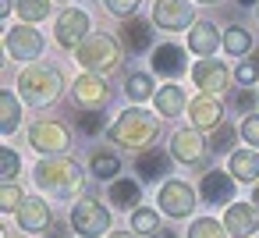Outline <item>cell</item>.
<instances>
[{"label":"cell","mask_w":259,"mask_h":238,"mask_svg":"<svg viewBox=\"0 0 259 238\" xmlns=\"http://www.w3.org/2000/svg\"><path fill=\"white\" fill-rule=\"evenodd\" d=\"M89 36H93V18H89V11H82V8H64V11L57 15V22H54V39H57V47L78 50Z\"/></svg>","instance_id":"cell-7"},{"label":"cell","mask_w":259,"mask_h":238,"mask_svg":"<svg viewBox=\"0 0 259 238\" xmlns=\"http://www.w3.org/2000/svg\"><path fill=\"white\" fill-rule=\"evenodd\" d=\"M195 203H202V195H199V192H195L188 181H181V178H167V181H160L156 206H160L167 217H174V220H185V217H192Z\"/></svg>","instance_id":"cell-6"},{"label":"cell","mask_w":259,"mask_h":238,"mask_svg":"<svg viewBox=\"0 0 259 238\" xmlns=\"http://www.w3.org/2000/svg\"><path fill=\"white\" fill-rule=\"evenodd\" d=\"M18 96H22V103H29V107H50L61 93H64V75H61V68H54V64H29L22 75H18Z\"/></svg>","instance_id":"cell-3"},{"label":"cell","mask_w":259,"mask_h":238,"mask_svg":"<svg viewBox=\"0 0 259 238\" xmlns=\"http://www.w3.org/2000/svg\"><path fill=\"white\" fill-rule=\"evenodd\" d=\"M234 135H238V128H231V125H220V128H213V139H209V146L217 149V153H234L231 146H234Z\"/></svg>","instance_id":"cell-35"},{"label":"cell","mask_w":259,"mask_h":238,"mask_svg":"<svg viewBox=\"0 0 259 238\" xmlns=\"http://www.w3.org/2000/svg\"><path fill=\"white\" fill-rule=\"evenodd\" d=\"M0 167H4V171H0V174H4V181H15V178L22 174V156H18L11 146H4V149H0Z\"/></svg>","instance_id":"cell-34"},{"label":"cell","mask_w":259,"mask_h":238,"mask_svg":"<svg viewBox=\"0 0 259 238\" xmlns=\"http://www.w3.org/2000/svg\"><path fill=\"white\" fill-rule=\"evenodd\" d=\"M248 50H252V36H248L245 25H231V29H224V54H231V57H245Z\"/></svg>","instance_id":"cell-26"},{"label":"cell","mask_w":259,"mask_h":238,"mask_svg":"<svg viewBox=\"0 0 259 238\" xmlns=\"http://www.w3.org/2000/svg\"><path fill=\"white\" fill-rule=\"evenodd\" d=\"M135 171H139V181H163L167 171H170V156L163 149L149 146V149H142L135 156Z\"/></svg>","instance_id":"cell-20"},{"label":"cell","mask_w":259,"mask_h":238,"mask_svg":"<svg viewBox=\"0 0 259 238\" xmlns=\"http://www.w3.org/2000/svg\"><path fill=\"white\" fill-rule=\"evenodd\" d=\"M231 107H234L238 114H252V107H255V96L248 93V86H238V89L231 93Z\"/></svg>","instance_id":"cell-38"},{"label":"cell","mask_w":259,"mask_h":238,"mask_svg":"<svg viewBox=\"0 0 259 238\" xmlns=\"http://www.w3.org/2000/svg\"><path fill=\"white\" fill-rule=\"evenodd\" d=\"M71 96H75V103H78V107H85V110H103V107H107V100H110V89H107V78H103V75L85 71V75H78V78H75Z\"/></svg>","instance_id":"cell-12"},{"label":"cell","mask_w":259,"mask_h":238,"mask_svg":"<svg viewBox=\"0 0 259 238\" xmlns=\"http://www.w3.org/2000/svg\"><path fill=\"white\" fill-rule=\"evenodd\" d=\"M185 68H188V61H185V47H178V43H163V47H156L153 50V71L160 75V78H181L185 75Z\"/></svg>","instance_id":"cell-18"},{"label":"cell","mask_w":259,"mask_h":238,"mask_svg":"<svg viewBox=\"0 0 259 238\" xmlns=\"http://www.w3.org/2000/svg\"><path fill=\"white\" fill-rule=\"evenodd\" d=\"M170 156L181 164H202L206 156V142L199 135V128H178L170 135Z\"/></svg>","instance_id":"cell-16"},{"label":"cell","mask_w":259,"mask_h":238,"mask_svg":"<svg viewBox=\"0 0 259 238\" xmlns=\"http://www.w3.org/2000/svg\"><path fill=\"white\" fill-rule=\"evenodd\" d=\"M29 142L39 156H64L71 149V132L61 121H36L29 128Z\"/></svg>","instance_id":"cell-9"},{"label":"cell","mask_w":259,"mask_h":238,"mask_svg":"<svg viewBox=\"0 0 259 238\" xmlns=\"http://www.w3.org/2000/svg\"><path fill=\"white\" fill-rule=\"evenodd\" d=\"M252 206L259 210V181H255V188H252Z\"/></svg>","instance_id":"cell-41"},{"label":"cell","mask_w":259,"mask_h":238,"mask_svg":"<svg viewBox=\"0 0 259 238\" xmlns=\"http://www.w3.org/2000/svg\"><path fill=\"white\" fill-rule=\"evenodd\" d=\"M68 224H71L75 238H103L114 220H110V210L100 199H78L68 213Z\"/></svg>","instance_id":"cell-5"},{"label":"cell","mask_w":259,"mask_h":238,"mask_svg":"<svg viewBox=\"0 0 259 238\" xmlns=\"http://www.w3.org/2000/svg\"><path fill=\"white\" fill-rule=\"evenodd\" d=\"M89 167H93V174L100 178V181H117V174H121V160H117V153H93V160H89Z\"/></svg>","instance_id":"cell-28"},{"label":"cell","mask_w":259,"mask_h":238,"mask_svg":"<svg viewBox=\"0 0 259 238\" xmlns=\"http://www.w3.org/2000/svg\"><path fill=\"white\" fill-rule=\"evenodd\" d=\"M188 238H227V227L217 217H195L188 227Z\"/></svg>","instance_id":"cell-29"},{"label":"cell","mask_w":259,"mask_h":238,"mask_svg":"<svg viewBox=\"0 0 259 238\" xmlns=\"http://www.w3.org/2000/svg\"><path fill=\"white\" fill-rule=\"evenodd\" d=\"M61 4H68V0H61Z\"/></svg>","instance_id":"cell-45"},{"label":"cell","mask_w":259,"mask_h":238,"mask_svg":"<svg viewBox=\"0 0 259 238\" xmlns=\"http://www.w3.org/2000/svg\"><path fill=\"white\" fill-rule=\"evenodd\" d=\"M22 203H25V192H22V185H15V181H4V188H0V210H4V213H15Z\"/></svg>","instance_id":"cell-32"},{"label":"cell","mask_w":259,"mask_h":238,"mask_svg":"<svg viewBox=\"0 0 259 238\" xmlns=\"http://www.w3.org/2000/svg\"><path fill=\"white\" fill-rule=\"evenodd\" d=\"M188 117H192V128H199V132L220 128V125H224V103H220V96L199 93V96L188 103Z\"/></svg>","instance_id":"cell-13"},{"label":"cell","mask_w":259,"mask_h":238,"mask_svg":"<svg viewBox=\"0 0 259 238\" xmlns=\"http://www.w3.org/2000/svg\"><path fill=\"white\" fill-rule=\"evenodd\" d=\"M110 142H117L121 149H149L153 142H156V135H160V117L156 114H149V110H142L139 103L135 107H128L114 125H110Z\"/></svg>","instance_id":"cell-2"},{"label":"cell","mask_w":259,"mask_h":238,"mask_svg":"<svg viewBox=\"0 0 259 238\" xmlns=\"http://www.w3.org/2000/svg\"><path fill=\"white\" fill-rule=\"evenodd\" d=\"M100 4L117 18H135V11H139V0H100Z\"/></svg>","instance_id":"cell-37"},{"label":"cell","mask_w":259,"mask_h":238,"mask_svg":"<svg viewBox=\"0 0 259 238\" xmlns=\"http://www.w3.org/2000/svg\"><path fill=\"white\" fill-rule=\"evenodd\" d=\"M153 107H156V114L167 121V117H181L185 110H188V96H185V89L181 86H160L156 89V96H153Z\"/></svg>","instance_id":"cell-21"},{"label":"cell","mask_w":259,"mask_h":238,"mask_svg":"<svg viewBox=\"0 0 259 238\" xmlns=\"http://www.w3.org/2000/svg\"><path fill=\"white\" fill-rule=\"evenodd\" d=\"M199 195H202V203L231 206V199H234V174L231 171H206L202 185H199Z\"/></svg>","instance_id":"cell-17"},{"label":"cell","mask_w":259,"mask_h":238,"mask_svg":"<svg viewBox=\"0 0 259 238\" xmlns=\"http://www.w3.org/2000/svg\"><path fill=\"white\" fill-rule=\"evenodd\" d=\"M192 82H195L202 93L220 96V93L231 89V71H227V64L217 61V57H199V61L192 64Z\"/></svg>","instance_id":"cell-11"},{"label":"cell","mask_w":259,"mask_h":238,"mask_svg":"<svg viewBox=\"0 0 259 238\" xmlns=\"http://www.w3.org/2000/svg\"><path fill=\"white\" fill-rule=\"evenodd\" d=\"M107 199L114 203V206H121V210H139V199H142V185L135 181V178H117V181H110V192H107Z\"/></svg>","instance_id":"cell-24"},{"label":"cell","mask_w":259,"mask_h":238,"mask_svg":"<svg viewBox=\"0 0 259 238\" xmlns=\"http://www.w3.org/2000/svg\"><path fill=\"white\" fill-rule=\"evenodd\" d=\"M234 78H238V86H255L259 82V61H241L234 68Z\"/></svg>","instance_id":"cell-39"},{"label":"cell","mask_w":259,"mask_h":238,"mask_svg":"<svg viewBox=\"0 0 259 238\" xmlns=\"http://www.w3.org/2000/svg\"><path fill=\"white\" fill-rule=\"evenodd\" d=\"M78 132H82V135H100V132H107V114H100V110L78 114Z\"/></svg>","instance_id":"cell-33"},{"label":"cell","mask_w":259,"mask_h":238,"mask_svg":"<svg viewBox=\"0 0 259 238\" xmlns=\"http://www.w3.org/2000/svg\"><path fill=\"white\" fill-rule=\"evenodd\" d=\"M224 227L231 238H255L259 231V210L248 203H231L224 210Z\"/></svg>","instance_id":"cell-15"},{"label":"cell","mask_w":259,"mask_h":238,"mask_svg":"<svg viewBox=\"0 0 259 238\" xmlns=\"http://www.w3.org/2000/svg\"><path fill=\"white\" fill-rule=\"evenodd\" d=\"M107 238H135V231H110Z\"/></svg>","instance_id":"cell-40"},{"label":"cell","mask_w":259,"mask_h":238,"mask_svg":"<svg viewBox=\"0 0 259 238\" xmlns=\"http://www.w3.org/2000/svg\"><path fill=\"white\" fill-rule=\"evenodd\" d=\"M220 47H224V36H220V29L213 22H195L188 29V50L195 57H213Z\"/></svg>","instance_id":"cell-19"},{"label":"cell","mask_w":259,"mask_h":238,"mask_svg":"<svg viewBox=\"0 0 259 238\" xmlns=\"http://www.w3.org/2000/svg\"><path fill=\"white\" fill-rule=\"evenodd\" d=\"M238 135H241L252 149H259V114H245L241 125H238Z\"/></svg>","instance_id":"cell-36"},{"label":"cell","mask_w":259,"mask_h":238,"mask_svg":"<svg viewBox=\"0 0 259 238\" xmlns=\"http://www.w3.org/2000/svg\"><path fill=\"white\" fill-rule=\"evenodd\" d=\"M160 238H174V234H160Z\"/></svg>","instance_id":"cell-44"},{"label":"cell","mask_w":259,"mask_h":238,"mask_svg":"<svg viewBox=\"0 0 259 238\" xmlns=\"http://www.w3.org/2000/svg\"><path fill=\"white\" fill-rule=\"evenodd\" d=\"M75 61L85 68V71H96V75H107L121 64V43L107 32H93L78 50H75Z\"/></svg>","instance_id":"cell-4"},{"label":"cell","mask_w":259,"mask_h":238,"mask_svg":"<svg viewBox=\"0 0 259 238\" xmlns=\"http://www.w3.org/2000/svg\"><path fill=\"white\" fill-rule=\"evenodd\" d=\"M124 93H128V100H132V103H146V100H153V96H156V89H153V78H149L146 71H135V75H128V82H124Z\"/></svg>","instance_id":"cell-27"},{"label":"cell","mask_w":259,"mask_h":238,"mask_svg":"<svg viewBox=\"0 0 259 238\" xmlns=\"http://www.w3.org/2000/svg\"><path fill=\"white\" fill-rule=\"evenodd\" d=\"M32 181L43 195L50 199H78V192L85 188V171L78 167V160L68 156H43L32 167Z\"/></svg>","instance_id":"cell-1"},{"label":"cell","mask_w":259,"mask_h":238,"mask_svg":"<svg viewBox=\"0 0 259 238\" xmlns=\"http://www.w3.org/2000/svg\"><path fill=\"white\" fill-rule=\"evenodd\" d=\"M0 132L4 135H15L18 128H22V96H15L11 89H4L0 93Z\"/></svg>","instance_id":"cell-25"},{"label":"cell","mask_w":259,"mask_h":238,"mask_svg":"<svg viewBox=\"0 0 259 238\" xmlns=\"http://www.w3.org/2000/svg\"><path fill=\"white\" fill-rule=\"evenodd\" d=\"M132 227H135V234H160V213L149 206H139V210H132Z\"/></svg>","instance_id":"cell-30"},{"label":"cell","mask_w":259,"mask_h":238,"mask_svg":"<svg viewBox=\"0 0 259 238\" xmlns=\"http://www.w3.org/2000/svg\"><path fill=\"white\" fill-rule=\"evenodd\" d=\"M121 39H124V47H128L132 54H142V50L153 47V25L142 22L139 15H135V18H124V25H121Z\"/></svg>","instance_id":"cell-23"},{"label":"cell","mask_w":259,"mask_h":238,"mask_svg":"<svg viewBox=\"0 0 259 238\" xmlns=\"http://www.w3.org/2000/svg\"><path fill=\"white\" fill-rule=\"evenodd\" d=\"M43 36L29 25V22H18L15 29H8L4 32V50H8V57L11 61H18V64H32L36 57H43Z\"/></svg>","instance_id":"cell-8"},{"label":"cell","mask_w":259,"mask_h":238,"mask_svg":"<svg viewBox=\"0 0 259 238\" xmlns=\"http://www.w3.org/2000/svg\"><path fill=\"white\" fill-rule=\"evenodd\" d=\"M15 220H18V227L22 231H29V234H39V231H50V203L47 199H39V195H25V203L15 210Z\"/></svg>","instance_id":"cell-14"},{"label":"cell","mask_w":259,"mask_h":238,"mask_svg":"<svg viewBox=\"0 0 259 238\" xmlns=\"http://www.w3.org/2000/svg\"><path fill=\"white\" fill-rule=\"evenodd\" d=\"M195 0H156L153 4V25L163 32H181L195 25Z\"/></svg>","instance_id":"cell-10"},{"label":"cell","mask_w":259,"mask_h":238,"mask_svg":"<svg viewBox=\"0 0 259 238\" xmlns=\"http://www.w3.org/2000/svg\"><path fill=\"white\" fill-rule=\"evenodd\" d=\"M227 171L234 174V181H259V149H234L227 156Z\"/></svg>","instance_id":"cell-22"},{"label":"cell","mask_w":259,"mask_h":238,"mask_svg":"<svg viewBox=\"0 0 259 238\" xmlns=\"http://www.w3.org/2000/svg\"><path fill=\"white\" fill-rule=\"evenodd\" d=\"M238 4H241V8H252V4H255V8H259V0H238Z\"/></svg>","instance_id":"cell-42"},{"label":"cell","mask_w":259,"mask_h":238,"mask_svg":"<svg viewBox=\"0 0 259 238\" xmlns=\"http://www.w3.org/2000/svg\"><path fill=\"white\" fill-rule=\"evenodd\" d=\"M50 4H54V0H18V18L36 25V22L50 18Z\"/></svg>","instance_id":"cell-31"},{"label":"cell","mask_w":259,"mask_h":238,"mask_svg":"<svg viewBox=\"0 0 259 238\" xmlns=\"http://www.w3.org/2000/svg\"><path fill=\"white\" fill-rule=\"evenodd\" d=\"M195 4H217V0H195Z\"/></svg>","instance_id":"cell-43"}]
</instances>
